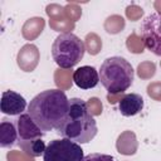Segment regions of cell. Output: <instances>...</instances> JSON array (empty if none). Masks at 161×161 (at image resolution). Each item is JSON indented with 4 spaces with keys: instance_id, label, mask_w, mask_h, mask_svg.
Instances as JSON below:
<instances>
[{
    "instance_id": "cell-1",
    "label": "cell",
    "mask_w": 161,
    "mask_h": 161,
    "mask_svg": "<svg viewBox=\"0 0 161 161\" xmlns=\"http://www.w3.org/2000/svg\"><path fill=\"white\" fill-rule=\"evenodd\" d=\"M69 108V99L64 91L47 89L36 94L28 106V113L44 132L58 131Z\"/></svg>"
},
{
    "instance_id": "cell-2",
    "label": "cell",
    "mask_w": 161,
    "mask_h": 161,
    "mask_svg": "<svg viewBox=\"0 0 161 161\" xmlns=\"http://www.w3.org/2000/svg\"><path fill=\"white\" fill-rule=\"evenodd\" d=\"M97 131V122L89 113L86 101L70 98L68 114L57 132L63 138H68L77 143H88L96 137Z\"/></svg>"
},
{
    "instance_id": "cell-3",
    "label": "cell",
    "mask_w": 161,
    "mask_h": 161,
    "mask_svg": "<svg viewBox=\"0 0 161 161\" xmlns=\"http://www.w3.org/2000/svg\"><path fill=\"white\" fill-rule=\"evenodd\" d=\"M98 73L102 86L108 93L112 94L127 91L131 87L135 77L131 63L118 55L104 59Z\"/></svg>"
},
{
    "instance_id": "cell-4",
    "label": "cell",
    "mask_w": 161,
    "mask_h": 161,
    "mask_svg": "<svg viewBox=\"0 0 161 161\" xmlns=\"http://www.w3.org/2000/svg\"><path fill=\"white\" fill-rule=\"evenodd\" d=\"M86 53L84 42L73 33H60L52 45V55L58 67L73 68L80 62Z\"/></svg>"
},
{
    "instance_id": "cell-5",
    "label": "cell",
    "mask_w": 161,
    "mask_h": 161,
    "mask_svg": "<svg viewBox=\"0 0 161 161\" xmlns=\"http://www.w3.org/2000/svg\"><path fill=\"white\" fill-rule=\"evenodd\" d=\"M83 148L68 138L53 140L47 145L43 161H83Z\"/></svg>"
},
{
    "instance_id": "cell-6",
    "label": "cell",
    "mask_w": 161,
    "mask_h": 161,
    "mask_svg": "<svg viewBox=\"0 0 161 161\" xmlns=\"http://www.w3.org/2000/svg\"><path fill=\"white\" fill-rule=\"evenodd\" d=\"M141 35L145 47L161 57V13H152L142 20Z\"/></svg>"
},
{
    "instance_id": "cell-7",
    "label": "cell",
    "mask_w": 161,
    "mask_h": 161,
    "mask_svg": "<svg viewBox=\"0 0 161 161\" xmlns=\"http://www.w3.org/2000/svg\"><path fill=\"white\" fill-rule=\"evenodd\" d=\"M16 130H18V143H25L30 142L38 138H43L45 135L44 131L40 130V127L34 122V119L30 117L29 113H21L20 116H16L15 118Z\"/></svg>"
},
{
    "instance_id": "cell-8",
    "label": "cell",
    "mask_w": 161,
    "mask_h": 161,
    "mask_svg": "<svg viewBox=\"0 0 161 161\" xmlns=\"http://www.w3.org/2000/svg\"><path fill=\"white\" fill-rule=\"evenodd\" d=\"M25 108H26V101L20 93L10 91V89L3 92L0 109L4 114L20 116L21 113H24Z\"/></svg>"
},
{
    "instance_id": "cell-9",
    "label": "cell",
    "mask_w": 161,
    "mask_h": 161,
    "mask_svg": "<svg viewBox=\"0 0 161 161\" xmlns=\"http://www.w3.org/2000/svg\"><path fill=\"white\" fill-rule=\"evenodd\" d=\"M73 82L80 89H91L99 83V73L94 67L83 65L74 70Z\"/></svg>"
},
{
    "instance_id": "cell-10",
    "label": "cell",
    "mask_w": 161,
    "mask_h": 161,
    "mask_svg": "<svg viewBox=\"0 0 161 161\" xmlns=\"http://www.w3.org/2000/svg\"><path fill=\"white\" fill-rule=\"evenodd\" d=\"M18 143V130L15 118L4 117L0 122V147L11 148Z\"/></svg>"
},
{
    "instance_id": "cell-11",
    "label": "cell",
    "mask_w": 161,
    "mask_h": 161,
    "mask_svg": "<svg viewBox=\"0 0 161 161\" xmlns=\"http://www.w3.org/2000/svg\"><path fill=\"white\" fill-rule=\"evenodd\" d=\"M118 109L122 116L131 117L136 116L143 109V98L137 93L126 94L118 103Z\"/></svg>"
},
{
    "instance_id": "cell-12",
    "label": "cell",
    "mask_w": 161,
    "mask_h": 161,
    "mask_svg": "<svg viewBox=\"0 0 161 161\" xmlns=\"http://www.w3.org/2000/svg\"><path fill=\"white\" fill-rule=\"evenodd\" d=\"M21 151L30 156V157H38L40 155H44L45 152V142L43 141V138H38V140H34V141H30V142H25V143H19L18 145Z\"/></svg>"
},
{
    "instance_id": "cell-13",
    "label": "cell",
    "mask_w": 161,
    "mask_h": 161,
    "mask_svg": "<svg viewBox=\"0 0 161 161\" xmlns=\"http://www.w3.org/2000/svg\"><path fill=\"white\" fill-rule=\"evenodd\" d=\"M83 161H117V160L113 156H111V155H104V153L94 152V153H89V155L84 156Z\"/></svg>"
}]
</instances>
